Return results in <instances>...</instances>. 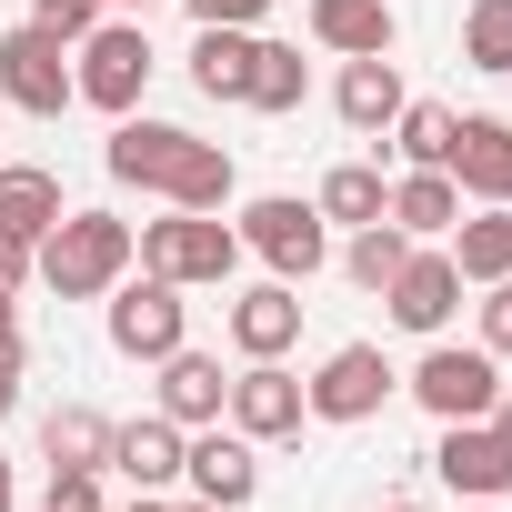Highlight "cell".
<instances>
[{"instance_id": "obj_1", "label": "cell", "mask_w": 512, "mask_h": 512, "mask_svg": "<svg viewBox=\"0 0 512 512\" xmlns=\"http://www.w3.org/2000/svg\"><path fill=\"white\" fill-rule=\"evenodd\" d=\"M131 272H161L181 292H221L241 272V231L221 211H161V221L131 231Z\"/></svg>"}, {"instance_id": "obj_2", "label": "cell", "mask_w": 512, "mask_h": 512, "mask_svg": "<svg viewBox=\"0 0 512 512\" xmlns=\"http://www.w3.org/2000/svg\"><path fill=\"white\" fill-rule=\"evenodd\" d=\"M151 71H161V51H151V31L131 21V11H111V21H91L81 41H71V101H91V111H141V91H151Z\"/></svg>"}, {"instance_id": "obj_3", "label": "cell", "mask_w": 512, "mask_h": 512, "mask_svg": "<svg viewBox=\"0 0 512 512\" xmlns=\"http://www.w3.org/2000/svg\"><path fill=\"white\" fill-rule=\"evenodd\" d=\"M121 272H131V221L121 211H61L41 231V282L61 302H101Z\"/></svg>"}, {"instance_id": "obj_4", "label": "cell", "mask_w": 512, "mask_h": 512, "mask_svg": "<svg viewBox=\"0 0 512 512\" xmlns=\"http://www.w3.org/2000/svg\"><path fill=\"white\" fill-rule=\"evenodd\" d=\"M241 251H262V262L282 272V282H312L322 262H332V221L312 211V201H292V191H262V201H241Z\"/></svg>"}, {"instance_id": "obj_5", "label": "cell", "mask_w": 512, "mask_h": 512, "mask_svg": "<svg viewBox=\"0 0 512 512\" xmlns=\"http://www.w3.org/2000/svg\"><path fill=\"white\" fill-rule=\"evenodd\" d=\"M101 302H111V352H121V362H171V352L191 342V302H181V282H161V272H141V282L121 272Z\"/></svg>"}, {"instance_id": "obj_6", "label": "cell", "mask_w": 512, "mask_h": 512, "mask_svg": "<svg viewBox=\"0 0 512 512\" xmlns=\"http://www.w3.org/2000/svg\"><path fill=\"white\" fill-rule=\"evenodd\" d=\"M432 422H482L492 402H502V362L482 352V342H432L422 362H412V382H402Z\"/></svg>"}, {"instance_id": "obj_7", "label": "cell", "mask_w": 512, "mask_h": 512, "mask_svg": "<svg viewBox=\"0 0 512 512\" xmlns=\"http://www.w3.org/2000/svg\"><path fill=\"white\" fill-rule=\"evenodd\" d=\"M0 101L31 111V121H61L71 111V41L21 21V31H0Z\"/></svg>"}, {"instance_id": "obj_8", "label": "cell", "mask_w": 512, "mask_h": 512, "mask_svg": "<svg viewBox=\"0 0 512 512\" xmlns=\"http://www.w3.org/2000/svg\"><path fill=\"white\" fill-rule=\"evenodd\" d=\"M392 362H382V342H342L312 382H302V402H312V422H372L382 402H392Z\"/></svg>"}, {"instance_id": "obj_9", "label": "cell", "mask_w": 512, "mask_h": 512, "mask_svg": "<svg viewBox=\"0 0 512 512\" xmlns=\"http://www.w3.org/2000/svg\"><path fill=\"white\" fill-rule=\"evenodd\" d=\"M382 302H392V322H402V332L442 342V332H452V312H462V272H452V251L412 241V251H402V272L382 282Z\"/></svg>"}, {"instance_id": "obj_10", "label": "cell", "mask_w": 512, "mask_h": 512, "mask_svg": "<svg viewBox=\"0 0 512 512\" xmlns=\"http://www.w3.org/2000/svg\"><path fill=\"white\" fill-rule=\"evenodd\" d=\"M181 482H191V502H211V512H241L251 492H262V442H241V432L201 422V432H191V452H181Z\"/></svg>"}, {"instance_id": "obj_11", "label": "cell", "mask_w": 512, "mask_h": 512, "mask_svg": "<svg viewBox=\"0 0 512 512\" xmlns=\"http://www.w3.org/2000/svg\"><path fill=\"white\" fill-rule=\"evenodd\" d=\"M432 472H442V492H462V502H502V492H512V442L492 432V412H482V422H442Z\"/></svg>"}, {"instance_id": "obj_12", "label": "cell", "mask_w": 512, "mask_h": 512, "mask_svg": "<svg viewBox=\"0 0 512 512\" xmlns=\"http://www.w3.org/2000/svg\"><path fill=\"white\" fill-rule=\"evenodd\" d=\"M221 412H231V432H241V442H292V432L312 422V402H302V382H292L282 362H241Z\"/></svg>"}, {"instance_id": "obj_13", "label": "cell", "mask_w": 512, "mask_h": 512, "mask_svg": "<svg viewBox=\"0 0 512 512\" xmlns=\"http://www.w3.org/2000/svg\"><path fill=\"white\" fill-rule=\"evenodd\" d=\"M181 452H191V432L171 412H141V422H111V462L101 472H121L131 492H171L181 482Z\"/></svg>"}, {"instance_id": "obj_14", "label": "cell", "mask_w": 512, "mask_h": 512, "mask_svg": "<svg viewBox=\"0 0 512 512\" xmlns=\"http://www.w3.org/2000/svg\"><path fill=\"white\" fill-rule=\"evenodd\" d=\"M181 151H191V131H181V121H141V111H121V121H111V141H101L111 181H131V191H161Z\"/></svg>"}, {"instance_id": "obj_15", "label": "cell", "mask_w": 512, "mask_h": 512, "mask_svg": "<svg viewBox=\"0 0 512 512\" xmlns=\"http://www.w3.org/2000/svg\"><path fill=\"white\" fill-rule=\"evenodd\" d=\"M292 342H302V282H262V292L231 302V352L241 362H282Z\"/></svg>"}, {"instance_id": "obj_16", "label": "cell", "mask_w": 512, "mask_h": 512, "mask_svg": "<svg viewBox=\"0 0 512 512\" xmlns=\"http://www.w3.org/2000/svg\"><path fill=\"white\" fill-rule=\"evenodd\" d=\"M452 181H462V201H512V121L472 111L452 131Z\"/></svg>"}, {"instance_id": "obj_17", "label": "cell", "mask_w": 512, "mask_h": 512, "mask_svg": "<svg viewBox=\"0 0 512 512\" xmlns=\"http://www.w3.org/2000/svg\"><path fill=\"white\" fill-rule=\"evenodd\" d=\"M412 91H402V71H392V51H372V61H342V81H332V111L372 141V131H392V111H402Z\"/></svg>"}, {"instance_id": "obj_18", "label": "cell", "mask_w": 512, "mask_h": 512, "mask_svg": "<svg viewBox=\"0 0 512 512\" xmlns=\"http://www.w3.org/2000/svg\"><path fill=\"white\" fill-rule=\"evenodd\" d=\"M382 221L412 231V241H452V221H462V181H452V171H402L392 201H382Z\"/></svg>"}, {"instance_id": "obj_19", "label": "cell", "mask_w": 512, "mask_h": 512, "mask_svg": "<svg viewBox=\"0 0 512 512\" xmlns=\"http://www.w3.org/2000/svg\"><path fill=\"white\" fill-rule=\"evenodd\" d=\"M151 372H161V412H171L181 432H201V422H221V402H231V382H221V362H211V352H191V342H181V352H171V362H151Z\"/></svg>"}, {"instance_id": "obj_20", "label": "cell", "mask_w": 512, "mask_h": 512, "mask_svg": "<svg viewBox=\"0 0 512 512\" xmlns=\"http://www.w3.org/2000/svg\"><path fill=\"white\" fill-rule=\"evenodd\" d=\"M312 41H322L332 61L392 51V0H312Z\"/></svg>"}, {"instance_id": "obj_21", "label": "cell", "mask_w": 512, "mask_h": 512, "mask_svg": "<svg viewBox=\"0 0 512 512\" xmlns=\"http://www.w3.org/2000/svg\"><path fill=\"white\" fill-rule=\"evenodd\" d=\"M231 191H241V171H231V151L191 131V151L171 161V181H161V201H171V211H231Z\"/></svg>"}, {"instance_id": "obj_22", "label": "cell", "mask_w": 512, "mask_h": 512, "mask_svg": "<svg viewBox=\"0 0 512 512\" xmlns=\"http://www.w3.org/2000/svg\"><path fill=\"white\" fill-rule=\"evenodd\" d=\"M452 272L462 282H502L512 272V201H482L452 221Z\"/></svg>"}, {"instance_id": "obj_23", "label": "cell", "mask_w": 512, "mask_h": 512, "mask_svg": "<svg viewBox=\"0 0 512 512\" xmlns=\"http://www.w3.org/2000/svg\"><path fill=\"white\" fill-rule=\"evenodd\" d=\"M251 51H262V31H201L191 41V91L201 101H251Z\"/></svg>"}, {"instance_id": "obj_24", "label": "cell", "mask_w": 512, "mask_h": 512, "mask_svg": "<svg viewBox=\"0 0 512 512\" xmlns=\"http://www.w3.org/2000/svg\"><path fill=\"white\" fill-rule=\"evenodd\" d=\"M61 211H71V201H61V171H31V161H0V231L41 241V231H51Z\"/></svg>"}, {"instance_id": "obj_25", "label": "cell", "mask_w": 512, "mask_h": 512, "mask_svg": "<svg viewBox=\"0 0 512 512\" xmlns=\"http://www.w3.org/2000/svg\"><path fill=\"white\" fill-rule=\"evenodd\" d=\"M452 131H462V111H442V101H402L382 141L402 151V171H452Z\"/></svg>"}, {"instance_id": "obj_26", "label": "cell", "mask_w": 512, "mask_h": 512, "mask_svg": "<svg viewBox=\"0 0 512 512\" xmlns=\"http://www.w3.org/2000/svg\"><path fill=\"white\" fill-rule=\"evenodd\" d=\"M41 462H51V472H101V462H111V422H101L91 402H61V412L41 422Z\"/></svg>"}, {"instance_id": "obj_27", "label": "cell", "mask_w": 512, "mask_h": 512, "mask_svg": "<svg viewBox=\"0 0 512 512\" xmlns=\"http://www.w3.org/2000/svg\"><path fill=\"white\" fill-rule=\"evenodd\" d=\"M382 201H392V181H382L372 161H332V171H322V191H312V211H322V221H342V231L382 221Z\"/></svg>"}, {"instance_id": "obj_28", "label": "cell", "mask_w": 512, "mask_h": 512, "mask_svg": "<svg viewBox=\"0 0 512 512\" xmlns=\"http://www.w3.org/2000/svg\"><path fill=\"white\" fill-rule=\"evenodd\" d=\"M302 101H312L302 51H292V41H262V51H251V101H241V111H302Z\"/></svg>"}, {"instance_id": "obj_29", "label": "cell", "mask_w": 512, "mask_h": 512, "mask_svg": "<svg viewBox=\"0 0 512 512\" xmlns=\"http://www.w3.org/2000/svg\"><path fill=\"white\" fill-rule=\"evenodd\" d=\"M402 251H412V231H392V221H362V231H352V251H342V272H352L362 292H382V282L402 272Z\"/></svg>"}, {"instance_id": "obj_30", "label": "cell", "mask_w": 512, "mask_h": 512, "mask_svg": "<svg viewBox=\"0 0 512 512\" xmlns=\"http://www.w3.org/2000/svg\"><path fill=\"white\" fill-rule=\"evenodd\" d=\"M462 61L472 71H512V0H472L462 11Z\"/></svg>"}, {"instance_id": "obj_31", "label": "cell", "mask_w": 512, "mask_h": 512, "mask_svg": "<svg viewBox=\"0 0 512 512\" xmlns=\"http://www.w3.org/2000/svg\"><path fill=\"white\" fill-rule=\"evenodd\" d=\"M41 512H111V492H101V472H51Z\"/></svg>"}, {"instance_id": "obj_32", "label": "cell", "mask_w": 512, "mask_h": 512, "mask_svg": "<svg viewBox=\"0 0 512 512\" xmlns=\"http://www.w3.org/2000/svg\"><path fill=\"white\" fill-rule=\"evenodd\" d=\"M482 352H492V362H512V272H502V282H482Z\"/></svg>"}, {"instance_id": "obj_33", "label": "cell", "mask_w": 512, "mask_h": 512, "mask_svg": "<svg viewBox=\"0 0 512 512\" xmlns=\"http://www.w3.org/2000/svg\"><path fill=\"white\" fill-rule=\"evenodd\" d=\"M181 11H191L201 31H262V11H272V0H181Z\"/></svg>"}, {"instance_id": "obj_34", "label": "cell", "mask_w": 512, "mask_h": 512, "mask_svg": "<svg viewBox=\"0 0 512 512\" xmlns=\"http://www.w3.org/2000/svg\"><path fill=\"white\" fill-rule=\"evenodd\" d=\"M31 21H41V31H61V41H81V31H91V21H111V11H101V0H31Z\"/></svg>"}, {"instance_id": "obj_35", "label": "cell", "mask_w": 512, "mask_h": 512, "mask_svg": "<svg viewBox=\"0 0 512 512\" xmlns=\"http://www.w3.org/2000/svg\"><path fill=\"white\" fill-rule=\"evenodd\" d=\"M41 272V241H21V231H0V292H21Z\"/></svg>"}, {"instance_id": "obj_36", "label": "cell", "mask_w": 512, "mask_h": 512, "mask_svg": "<svg viewBox=\"0 0 512 512\" xmlns=\"http://www.w3.org/2000/svg\"><path fill=\"white\" fill-rule=\"evenodd\" d=\"M21 412V352H0V422Z\"/></svg>"}, {"instance_id": "obj_37", "label": "cell", "mask_w": 512, "mask_h": 512, "mask_svg": "<svg viewBox=\"0 0 512 512\" xmlns=\"http://www.w3.org/2000/svg\"><path fill=\"white\" fill-rule=\"evenodd\" d=\"M0 352H21V302L0 292Z\"/></svg>"}, {"instance_id": "obj_38", "label": "cell", "mask_w": 512, "mask_h": 512, "mask_svg": "<svg viewBox=\"0 0 512 512\" xmlns=\"http://www.w3.org/2000/svg\"><path fill=\"white\" fill-rule=\"evenodd\" d=\"M121 512H181V502H171V492H131Z\"/></svg>"}, {"instance_id": "obj_39", "label": "cell", "mask_w": 512, "mask_h": 512, "mask_svg": "<svg viewBox=\"0 0 512 512\" xmlns=\"http://www.w3.org/2000/svg\"><path fill=\"white\" fill-rule=\"evenodd\" d=\"M0 512H21V482H11V452H0Z\"/></svg>"}, {"instance_id": "obj_40", "label": "cell", "mask_w": 512, "mask_h": 512, "mask_svg": "<svg viewBox=\"0 0 512 512\" xmlns=\"http://www.w3.org/2000/svg\"><path fill=\"white\" fill-rule=\"evenodd\" d=\"M492 432H502V442H512V392H502V402H492Z\"/></svg>"}, {"instance_id": "obj_41", "label": "cell", "mask_w": 512, "mask_h": 512, "mask_svg": "<svg viewBox=\"0 0 512 512\" xmlns=\"http://www.w3.org/2000/svg\"><path fill=\"white\" fill-rule=\"evenodd\" d=\"M101 11H131V21H141V11H161V0H101Z\"/></svg>"}, {"instance_id": "obj_42", "label": "cell", "mask_w": 512, "mask_h": 512, "mask_svg": "<svg viewBox=\"0 0 512 512\" xmlns=\"http://www.w3.org/2000/svg\"><path fill=\"white\" fill-rule=\"evenodd\" d=\"M382 512H422V502H382Z\"/></svg>"}, {"instance_id": "obj_43", "label": "cell", "mask_w": 512, "mask_h": 512, "mask_svg": "<svg viewBox=\"0 0 512 512\" xmlns=\"http://www.w3.org/2000/svg\"><path fill=\"white\" fill-rule=\"evenodd\" d=\"M181 512H211V502H181Z\"/></svg>"}, {"instance_id": "obj_44", "label": "cell", "mask_w": 512, "mask_h": 512, "mask_svg": "<svg viewBox=\"0 0 512 512\" xmlns=\"http://www.w3.org/2000/svg\"><path fill=\"white\" fill-rule=\"evenodd\" d=\"M462 512H492V502H462Z\"/></svg>"}]
</instances>
